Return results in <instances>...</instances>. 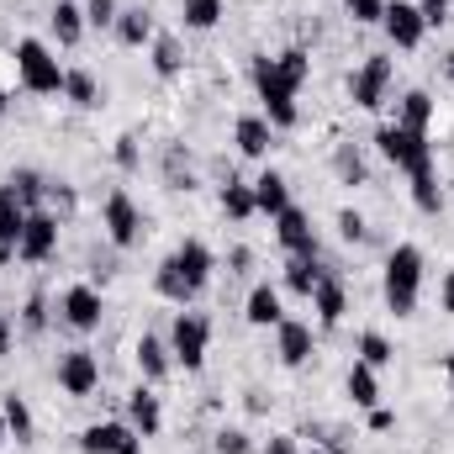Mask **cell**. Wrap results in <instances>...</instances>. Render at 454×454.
<instances>
[{
	"instance_id": "1",
	"label": "cell",
	"mask_w": 454,
	"mask_h": 454,
	"mask_svg": "<svg viewBox=\"0 0 454 454\" xmlns=\"http://www.w3.org/2000/svg\"><path fill=\"white\" fill-rule=\"evenodd\" d=\"M212 270H217L212 248H207L201 238H185V243H180V248H175V254L159 264L153 286H159V296H164V301H175V307H191V301L207 291Z\"/></svg>"
},
{
	"instance_id": "2",
	"label": "cell",
	"mask_w": 454,
	"mask_h": 454,
	"mask_svg": "<svg viewBox=\"0 0 454 454\" xmlns=\"http://www.w3.org/2000/svg\"><path fill=\"white\" fill-rule=\"evenodd\" d=\"M386 307L396 317H412L418 312V291H423V248L418 243H396L391 259H386Z\"/></svg>"
},
{
	"instance_id": "3",
	"label": "cell",
	"mask_w": 454,
	"mask_h": 454,
	"mask_svg": "<svg viewBox=\"0 0 454 454\" xmlns=\"http://www.w3.org/2000/svg\"><path fill=\"white\" fill-rule=\"evenodd\" d=\"M16 80H21V90H32V96H64V64H59L53 48L37 43V37H21V43H16Z\"/></svg>"
},
{
	"instance_id": "4",
	"label": "cell",
	"mask_w": 454,
	"mask_h": 454,
	"mask_svg": "<svg viewBox=\"0 0 454 454\" xmlns=\"http://www.w3.org/2000/svg\"><path fill=\"white\" fill-rule=\"evenodd\" d=\"M254 90H259V101H264V121L280 132V127H296V90L280 80V64L270 59V53H259L254 59Z\"/></svg>"
},
{
	"instance_id": "5",
	"label": "cell",
	"mask_w": 454,
	"mask_h": 454,
	"mask_svg": "<svg viewBox=\"0 0 454 454\" xmlns=\"http://www.w3.org/2000/svg\"><path fill=\"white\" fill-rule=\"evenodd\" d=\"M375 148L396 164V169H418V164H428L434 159V143H428V132H412V127H402V121H386V127H375Z\"/></svg>"
},
{
	"instance_id": "6",
	"label": "cell",
	"mask_w": 454,
	"mask_h": 454,
	"mask_svg": "<svg viewBox=\"0 0 454 454\" xmlns=\"http://www.w3.org/2000/svg\"><path fill=\"white\" fill-rule=\"evenodd\" d=\"M207 343H212V323H207L201 312H185V307H180V317H175V328H169V354H175V364L201 370V364H207Z\"/></svg>"
},
{
	"instance_id": "7",
	"label": "cell",
	"mask_w": 454,
	"mask_h": 454,
	"mask_svg": "<svg viewBox=\"0 0 454 454\" xmlns=\"http://www.w3.org/2000/svg\"><path fill=\"white\" fill-rule=\"evenodd\" d=\"M386 90H391V59L386 53H370L354 74H348V101L359 112H380L386 106Z\"/></svg>"
},
{
	"instance_id": "8",
	"label": "cell",
	"mask_w": 454,
	"mask_h": 454,
	"mask_svg": "<svg viewBox=\"0 0 454 454\" xmlns=\"http://www.w3.org/2000/svg\"><path fill=\"white\" fill-rule=\"evenodd\" d=\"M59 317L74 328V333H96L101 328V317H106V301H101V291L96 286H69L64 296H59Z\"/></svg>"
},
{
	"instance_id": "9",
	"label": "cell",
	"mask_w": 454,
	"mask_h": 454,
	"mask_svg": "<svg viewBox=\"0 0 454 454\" xmlns=\"http://www.w3.org/2000/svg\"><path fill=\"white\" fill-rule=\"evenodd\" d=\"M59 391H64V396H90V391H101V359H96L90 348L59 354Z\"/></svg>"
},
{
	"instance_id": "10",
	"label": "cell",
	"mask_w": 454,
	"mask_h": 454,
	"mask_svg": "<svg viewBox=\"0 0 454 454\" xmlns=\"http://www.w3.org/2000/svg\"><path fill=\"white\" fill-rule=\"evenodd\" d=\"M53 254H59V217H53L48 207H37V212H27V227H21V254H16V259L43 264V259H53Z\"/></svg>"
},
{
	"instance_id": "11",
	"label": "cell",
	"mask_w": 454,
	"mask_h": 454,
	"mask_svg": "<svg viewBox=\"0 0 454 454\" xmlns=\"http://www.w3.org/2000/svg\"><path fill=\"white\" fill-rule=\"evenodd\" d=\"M101 223H106V238H112L116 248H132V243L143 238V212H137V201H132L127 191H112V196H106Z\"/></svg>"
},
{
	"instance_id": "12",
	"label": "cell",
	"mask_w": 454,
	"mask_h": 454,
	"mask_svg": "<svg viewBox=\"0 0 454 454\" xmlns=\"http://www.w3.org/2000/svg\"><path fill=\"white\" fill-rule=\"evenodd\" d=\"M80 450L85 454H143V434L132 423H90L80 434Z\"/></svg>"
},
{
	"instance_id": "13",
	"label": "cell",
	"mask_w": 454,
	"mask_h": 454,
	"mask_svg": "<svg viewBox=\"0 0 454 454\" xmlns=\"http://www.w3.org/2000/svg\"><path fill=\"white\" fill-rule=\"evenodd\" d=\"M380 27H386L391 48H402V53H412V48L423 43V32H428V21L418 16V5H412V0H386V16H380Z\"/></svg>"
},
{
	"instance_id": "14",
	"label": "cell",
	"mask_w": 454,
	"mask_h": 454,
	"mask_svg": "<svg viewBox=\"0 0 454 454\" xmlns=\"http://www.w3.org/2000/svg\"><path fill=\"white\" fill-rule=\"evenodd\" d=\"M275 238L291 248V259H296V254H317V232H312V217H307L301 207H286V212L275 217Z\"/></svg>"
},
{
	"instance_id": "15",
	"label": "cell",
	"mask_w": 454,
	"mask_h": 454,
	"mask_svg": "<svg viewBox=\"0 0 454 454\" xmlns=\"http://www.w3.org/2000/svg\"><path fill=\"white\" fill-rule=\"evenodd\" d=\"M275 354H280V364H307L312 359V323H296V317H286L280 328H275Z\"/></svg>"
},
{
	"instance_id": "16",
	"label": "cell",
	"mask_w": 454,
	"mask_h": 454,
	"mask_svg": "<svg viewBox=\"0 0 454 454\" xmlns=\"http://www.w3.org/2000/svg\"><path fill=\"white\" fill-rule=\"evenodd\" d=\"M127 423L143 434V439H153L159 428H164V407H159V396H153V386H137L132 396H127Z\"/></svg>"
},
{
	"instance_id": "17",
	"label": "cell",
	"mask_w": 454,
	"mask_h": 454,
	"mask_svg": "<svg viewBox=\"0 0 454 454\" xmlns=\"http://www.w3.org/2000/svg\"><path fill=\"white\" fill-rule=\"evenodd\" d=\"M243 317H248L254 328H280V323H286L280 291H275V286H254V291H248V301H243Z\"/></svg>"
},
{
	"instance_id": "18",
	"label": "cell",
	"mask_w": 454,
	"mask_h": 454,
	"mask_svg": "<svg viewBox=\"0 0 454 454\" xmlns=\"http://www.w3.org/2000/svg\"><path fill=\"white\" fill-rule=\"evenodd\" d=\"M116 43H121V48H148V43H153V37H159V32H153V16H148V11H143V5H127V11H116Z\"/></svg>"
},
{
	"instance_id": "19",
	"label": "cell",
	"mask_w": 454,
	"mask_h": 454,
	"mask_svg": "<svg viewBox=\"0 0 454 454\" xmlns=\"http://www.w3.org/2000/svg\"><path fill=\"white\" fill-rule=\"evenodd\" d=\"M232 137H238V153H248V159H264V153L275 148V127H270L264 116H238Z\"/></svg>"
},
{
	"instance_id": "20",
	"label": "cell",
	"mask_w": 454,
	"mask_h": 454,
	"mask_svg": "<svg viewBox=\"0 0 454 454\" xmlns=\"http://www.w3.org/2000/svg\"><path fill=\"white\" fill-rule=\"evenodd\" d=\"M254 207H259L264 217H280V212L291 207V185H286L280 169H264V175L254 180Z\"/></svg>"
},
{
	"instance_id": "21",
	"label": "cell",
	"mask_w": 454,
	"mask_h": 454,
	"mask_svg": "<svg viewBox=\"0 0 454 454\" xmlns=\"http://www.w3.org/2000/svg\"><path fill=\"white\" fill-rule=\"evenodd\" d=\"M312 312H317L323 328H339L343 323V312H348V291H343L333 275H323V286L312 291Z\"/></svg>"
},
{
	"instance_id": "22",
	"label": "cell",
	"mask_w": 454,
	"mask_h": 454,
	"mask_svg": "<svg viewBox=\"0 0 454 454\" xmlns=\"http://www.w3.org/2000/svg\"><path fill=\"white\" fill-rule=\"evenodd\" d=\"M343 391H348V402H354V407H364V412H370V407H380V380H375V370H370V364H359V359L348 364Z\"/></svg>"
},
{
	"instance_id": "23",
	"label": "cell",
	"mask_w": 454,
	"mask_h": 454,
	"mask_svg": "<svg viewBox=\"0 0 454 454\" xmlns=\"http://www.w3.org/2000/svg\"><path fill=\"white\" fill-rule=\"evenodd\" d=\"M64 96H69L80 112H96V106L106 101V90L96 85V74H90V69H64Z\"/></svg>"
},
{
	"instance_id": "24",
	"label": "cell",
	"mask_w": 454,
	"mask_h": 454,
	"mask_svg": "<svg viewBox=\"0 0 454 454\" xmlns=\"http://www.w3.org/2000/svg\"><path fill=\"white\" fill-rule=\"evenodd\" d=\"M323 275H328V270L317 264V254H296V259L286 264V286H291L296 296H307V301H312V291L323 286Z\"/></svg>"
},
{
	"instance_id": "25",
	"label": "cell",
	"mask_w": 454,
	"mask_h": 454,
	"mask_svg": "<svg viewBox=\"0 0 454 454\" xmlns=\"http://www.w3.org/2000/svg\"><path fill=\"white\" fill-rule=\"evenodd\" d=\"M169 364H175V354L153 339V333H143V339H137V370H143V380H148V386H153V380H164V375H169Z\"/></svg>"
},
{
	"instance_id": "26",
	"label": "cell",
	"mask_w": 454,
	"mask_h": 454,
	"mask_svg": "<svg viewBox=\"0 0 454 454\" xmlns=\"http://www.w3.org/2000/svg\"><path fill=\"white\" fill-rule=\"evenodd\" d=\"M48 21H53V37H59L64 48H74V43L85 37V5H74V0H59Z\"/></svg>"
},
{
	"instance_id": "27",
	"label": "cell",
	"mask_w": 454,
	"mask_h": 454,
	"mask_svg": "<svg viewBox=\"0 0 454 454\" xmlns=\"http://www.w3.org/2000/svg\"><path fill=\"white\" fill-rule=\"evenodd\" d=\"M412 201H418V212H439V207H444V191H439V175H434V159L412 169Z\"/></svg>"
},
{
	"instance_id": "28",
	"label": "cell",
	"mask_w": 454,
	"mask_h": 454,
	"mask_svg": "<svg viewBox=\"0 0 454 454\" xmlns=\"http://www.w3.org/2000/svg\"><path fill=\"white\" fill-rule=\"evenodd\" d=\"M396 121L412 127V132H428V121H434V96H428V90H407L402 106H396Z\"/></svg>"
},
{
	"instance_id": "29",
	"label": "cell",
	"mask_w": 454,
	"mask_h": 454,
	"mask_svg": "<svg viewBox=\"0 0 454 454\" xmlns=\"http://www.w3.org/2000/svg\"><path fill=\"white\" fill-rule=\"evenodd\" d=\"M5 185H11V191H16V201H21V207H27V212H37V207H43V201H48V180H43V175H37V169H16V175H11V180H5Z\"/></svg>"
},
{
	"instance_id": "30",
	"label": "cell",
	"mask_w": 454,
	"mask_h": 454,
	"mask_svg": "<svg viewBox=\"0 0 454 454\" xmlns=\"http://www.w3.org/2000/svg\"><path fill=\"white\" fill-rule=\"evenodd\" d=\"M0 418H5V428H11V439H16V444H32V407H27L16 391L0 402Z\"/></svg>"
},
{
	"instance_id": "31",
	"label": "cell",
	"mask_w": 454,
	"mask_h": 454,
	"mask_svg": "<svg viewBox=\"0 0 454 454\" xmlns=\"http://www.w3.org/2000/svg\"><path fill=\"white\" fill-rule=\"evenodd\" d=\"M223 212L232 223H248L259 207H254V185H243V180H227L223 185Z\"/></svg>"
},
{
	"instance_id": "32",
	"label": "cell",
	"mask_w": 454,
	"mask_h": 454,
	"mask_svg": "<svg viewBox=\"0 0 454 454\" xmlns=\"http://www.w3.org/2000/svg\"><path fill=\"white\" fill-rule=\"evenodd\" d=\"M275 64H280V80H286L291 90H301L307 74H312V53H307V48H286V53H275Z\"/></svg>"
},
{
	"instance_id": "33",
	"label": "cell",
	"mask_w": 454,
	"mask_h": 454,
	"mask_svg": "<svg viewBox=\"0 0 454 454\" xmlns=\"http://www.w3.org/2000/svg\"><path fill=\"white\" fill-rule=\"evenodd\" d=\"M180 16L191 32H212L223 21V0H180Z\"/></svg>"
},
{
	"instance_id": "34",
	"label": "cell",
	"mask_w": 454,
	"mask_h": 454,
	"mask_svg": "<svg viewBox=\"0 0 454 454\" xmlns=\"http://www.w3.org/2000/svg\"><path fill=\"white\" fill-rule=\"evenodd\" d=\"M148 48H153V74H159V80H175V74L185 69V59H180V43H175V37H153Z\"/></svg>"
},
{
	"instance_id": "35",
	"label": "cell",
	"mask_w": 454,
	"mask_h": 454,
	"mask_svg": "<svg viewBox=\"0 0 454 454\" xmlns=\"http://www.w3.org/2000/svg\"><path fill=\"white\" fill-rule=\"evenodd\" d=\"M396 359V348L386 333H359V364H370V370H386Z\"/></svg>"
},
{
	"instance_id": "36",
	"label": "cell",
	"mask_w": 454,
	"mask_h": 454,
	"mask_svg": "<svg viewBox=\"0 0 454 454\" xmlns=\"http://www.w3.org/2000/svg\"><path fill=\"white\" fill-rule=\"evenodd\" d=\"M21 227H27V212L0 217V264H16V254H21Z\"/></svg>"
},
{
	"instance_id": "37",
	"label": "cell",
	"mask_w": 454,
	"mask_h": 454,
	"mask_svg": "<svg viewBox=\"0 0 454 454\" xmlns=\"http://www.w3.org/2000/svg\"><path fill=\"white\" fill-rule=\"evenodd\" d=\"M333 169H339L343 185H364V159H359V148H348V143H343L339 153H333Z\"/></svg>"
},
{
	"instance_id": "38",
	"label": "cell",
	"mask_w": 454,
	"mask_h": 454,
	"mask_svg": "<svg viewBox=\"0 0 454 454\" xmlns=\"http://www.w3.org/2000/svg\"><path fill=\"white\" fill-rule=\"evenodd\" d=\"M21 328H27V333H43V328H48V296H37V291L27 296V307H21Z\"/></svg>"
},
{
	"instance_id": "39",
	"label": "cell",
	"mask_w": 454,
	"mask_h": 454,
	"mask_svg": "<svg viewBox=\"0 0 454 454\" xmlns=\"http://www.w3.org/2000/svg\"><path fill=\"white\" fill-rule=\"evenodd\" d=\"M348 5V16L359 21V27H375L380 16H386V0H343Z\"/></svg>"
},
{
	"instance_id": "40",
	"label": "cell",
	"mask_w": 454,
	"mask_h": 454,
	"mask_svg": "<svg viewBox=\"0 0 454 454\" xmlns=\"http://www.w3.org/2000/svg\"><path fill=\"white\" fill-rule=\"evenodd\" d=\"M85 27H116V0H85Z\"/></svg>"
},
{
	"instance_id": "41",
	"label": "cell",
	"mask_w": 454,
	"mask_h": 454,
	"mask_svg": "<svg viewBox=\"0 0 454 454\" xmlns=\"http://www.w3.org/2000/svg\"><path fill=\"white\" fill-rule=\"evenodd\" d=\"M217 454H254V439L243 428H223L217 434Z\"/></svg>"
},
{
	"instance_id": "42",
	"label": "cell",
	"mask_w": 454,
	"mask_h": 454,
	"mask_svg": "<svg viewBox=\"0 0 454 454\" xmlns=\"http://www.w3.org/2000/svg\"><path fill=\"white\" fill-rule=\"evenodd\" d=\"M339 232H343V243H364L370 238V227H364L359 212H339Z\"/></svg>"
},
{
	"instance_id": "43",
	"label": "cell",
	"mask_w": 454,
	"mask_h": 454,
	"mask_svg": "<svg viewBox=\"0 0 454 454\" xmlns=\"http://www.w3.org/2000/svg\"><path fill=\"white\" fill-rule=\"evenodd\" d=\"M418 5V16L428 21V27H444L450 21V0H412Z\"/></svg>"
},
{
	"instance_id": "44",
	"label": "cell",
	"mask_w": 454,
	"mask_h": 454,
	"mask_svg": "<svg viewBox=\"0 0 454 454\" xmlns=\"http://www.w3.org/2000/svg\"><path fill=\"white\" fill-rule=\"evenodd\" d=\"M116 164H121V169H137V137H132V132H121V137H116Z\"/></svg>"
},
{
	"instance_id": "45",
	"label": "cell",
	"mask_w": 454,
	"mask_h": 454,
	"mask_svg": "<svg viewBox=\"0 0 454 454\" xmlns=\"http://www.w3.org/2000/svg\"><path fill=\"white\" fill-rule=\"evenodd\" d=\"M48 201L59 207V217H69V212H74V191H69V185H53V180H48Z\"/></svg>"
},
{
	"instance_id": "46",
	"label": "cell",
	"mask_w": 454,
	"mask_h": 454,
	"mask_svg": "<svg viewBox=\"0 0 454 454\" xmlns=\"http://www.w3.org/2000/svg\"><path fill=\"white\" fill-rule=\"evenodd\" d=\"M396 428V412H386V407H370V434H391Z\"/></svg>"
},
{
	"instance_id": "47",
	"label": "cell",
	"mask_w": 454,
	"mask_h": 454,
	"mask_svg": "<svg viewBox=\"0 0 454 454\" xmlns=\"http://www.w3.org/2000/svg\"><path fill=\"white\" fill-rule=\"evenodd\" d=\"M439 312L454 317V270H444V280H439Z\"/></svg>"
},
{
	"instance_id": "48",
	"label": "cell",
	"mask_w": 454,
	"mask_h": 454,
	"mask_svg": "<svg viewBox=\"0 0 454 454\" xmlns=\"http://www.w3.org/2000/svg\"><path fill=\"white\" fill-rule=\"evenodd\" d=\"M11 212H27V207H21V201H16V191L0 180V217H11Z\"/></svg>"
},
{
	"instance_id": "49",
	"label": "cell",
	"mask_w": 454,
	"mask_h": 454,
	"mask_svg": "<svg viewBox=\"0 0 454 454\" xmlns=\"http://www.w3.org/2000/svg\"><path fill=\"white\" fill-rule=\"evenodd\" d=\"M227 264H232V275H248V264H254V254H248V248H232V254H227Z\"/></svg>"
},
{
	"instance_id": "50",
	"label": "cell",
	"mask_w": 454,
	"mask_h": 454,
	"mask_svg": "<svg viewBox=\"0 0 454 454\" xmlns=\"http://www.w3.org/2000/svg\"><path fill=\"white\" fill-rule=\"evenodd\" d=\"M259 454H301V450H296L291 439H270V444H264V450H259Z\"/></svg>"
},
{
	"instance_id": "51",
	"label": "cell",
	"mask_w": 454,
	"mask_h": 454,
	"mask_svg": "<svg viewBox=\"0 0 454 454\" xmlns=\"http://www.w3.org/2000/svg\"><path fill=\"white\" fill-rule=\"evenodd\" d=\"M5 354H11V317L0 312V359H5Z\"/></svg>"
},
{
	"instance_id": "52",
	"label": "cell",
	"mask_w": 454,
	"mask_h": 454,
	"mask_svg": "<svg viewBox=\"0 0 454 454\" xmlns=\"http://www.w3.org/2000/svg\"><path fill=\"white\" fill-rule=\"evenodd\" d=\"M444 375H450V402H454V354H444Z\"/></svg>"
},
{
	"instance_id": "53",
	"label": "cell",
	"mask_w": 454,
	"mask_h": 454,
	"mask_svg": "<svg viewBox=\"0 0 454 454\" xmlns=\"http://www.w3.org/2000/svg\"><path fill=\"white\" fill-rule=\"evenodd\" d=\"M444 80H450V85H454V53H450V59H444Z\"/></svg>"
},
{
	"instance_id": "54",
	"label": "cell",
	"mask_w": 454,
	"mask_h": 454,
	"mask_svg": "<svg viewBox=\"0 0 454 454\" xmlns=\"http://www.w3.org/2000/svg\"><path fill=\"white\" fill-rule=\"evenodd\" d=\"M5 439H11V428H5V418H0V444H5Z\"/></svg>"
},
{
	"instance_id": "55",
	"label": "cell",
	"mask_w": 454,
	"mask_h": 454,
	"mask_svg": "<svg viewBox=\"0 0 454 454\" xmlns=\"http://www.w3.org/2000/svg\"><path fill=\"white\" fill-rule=\"evenodd\" d=\"M5 106H11V96H5V90H0V116H5Z\"/></svg>"
},
{
	"instance_id": "56",
	"label": "cell",
	"mask_w": 454,
	"mask_h": 454,
	"mask_svg": "<svg viewBox=\"0 0 454 454\" xmlns=\"http://www.w3.org/2000/svg\"><path fill=\"white\" fill-rule=\"evenodd\" d=\"M307 454H328V450H317V444H312V450H307Z\"/></svg>"
}]
</instances>
